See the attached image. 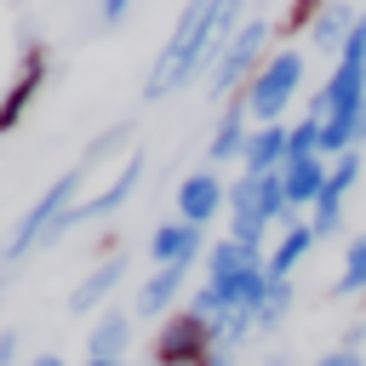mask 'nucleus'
<instances>
[{"instance_id":"obj_12","label":"nucleus","mask_w":366,"mask_h":366,"mask_svg":"<svg viewBox=\"0 0 366 366\" xmlns=\"http://www.w3.org/2000/svg\"><path fill=\"white\" fill-rule=\"evenodd\" d=\"M326 160L320 154H309V160H286L280 166V189H286V206L297 212V206H315L320 200V189H326Z\"/></svg>"},{"instance_id":"obj_6","label":"nucleus","mask_w":366,"mask_h":366,"mask_svg":"<svg viewBox=\"0 0 366 366\" xmlns=\"http://www.w3.org/2000/svg\"><path fill=\"white\" fill-rule=\"evenodd\" d=\"M263 40H269V23H263V17H246V23L234 29V40L223 46V57L212 63V74H206V92H212V97H223V92L246 86V80L263 69V63H257V57H263Z\"/></svg>"},{"instance_id":"obj_17","label":"nucleus","mask_w":366,"mask_h":366,"mask_svg":"<svg viewBox=\"0 0 366 366\" xmlns=\"http://www.w3.org/2000/svg\"><path fill=\"white\" fill-rule=\"evenodd\" d=\"M355 6H320L315 11V23H309V46L315 51H343V40H349V29H355Z\"/></svg>"},{"instance_id":"obj_25","label":"nucleus","mask_w":366,"mask_h":366,"mask_svg":"<svg viewBox=\"0 0 366 366\" xmlns=\"http://www.w3.org/2000/svg\"><path fill=\"white\" fill-rule=\"evenodd\" d=\"M17 360V332H0V366Z\"/></svg>"},{"instance_id":"obj_27","label":"nucleus","mask_w":366,"mask_h":366,"mask_svg":"<svg viewBox=\"0 0 366 366\" xmlns=\"http://www.w3.org/2000/svg\"><path fill=\"white\" fill-rule=\"evenodd\" d=\"M200 366H229V355H223V349H212V355H206Z\"/></svg>"},{"instance_id":"obj_9","label":"nucleus","mask_w":366,"mask_h":366,"mask_svg":"<svg viewBox=\"0 0 366 366\" xmlns=\"http://www.w3.org/2000/svg\"><path fill=\"white\" fill-rule=\"evenodd\" d=\"M355 177H360V154L349 149V154L332 160L326 189H320V200H315V240H320V234H337V223H343V194L355 189Z\"/></svg>"},{"instance_id":"obj_18","label":"nucleus","mask_w":366,"mask_h":366,"mask_svg":"<svg viewBox=\"0 0 366 366\" xmlns=\"http://www.w3.org/2000/svg\"><path fill=\"white\" fill-rule=\"evenodd\" d=\"M126 343H132V320H126L120 309H103V315H97V326H92V337H86L92 360H120V355H126Z\"/></svg>"},{"instance_id":"obj_8","label":"nucleus","mask_w":366,"mask_h":366,"mask_svg":"<svg viewBox=\"0 0 366 366\" xmlns=\"http://www.w3.org/2000/svg\"><path fill=\"white\" fill-rule=\"evenodd\" d=\"M229 206V189H223V177L217 172H189L183 183H177V217L189 223V229H212V217Z\"/></svg>"},{"instance_id":"obj_13","label":"nucleus","mask_w":366,"mask_h":366,"mask_svg":"<svg viewBox=\"0 0 366 366\" xmlns=\"http://www.w3.org/2000/svg\"><path fill=\"white\" fill-rule=\"evenodd\" d=\"M120 274H126V252H114L109 263H97V269H92V274H86V280L69 292V315H86V309H97V303H103V297L120 286Z\"/></svg>"},{"instance_id":"obj_10","label":"nucleus","mask_w":366,"mask_h":366,"mask_svg":"<svg viewBox=\"0 0 366 366\" xmlns=\"http://www.w3.org/2000/svg\"><path fill=\"white\" fill-rule=\"evenodd\" d=\"M46 86V46H29V57H23V69L11 74V86L0 92V132H11L17 120H23V109L34 103V92Z\"/></svg>"},{"instance_id":"obj_7","label":"nucleus","mask_w":366,"mask_h":366,"mask_svg":"<svg viewBox=\"0 0 366 366\" xmlns=\"http://www.w3.org/2000/svg\"><path fill=\"white\" fill-rule=\"evenodd\" d=\"M212 320H200L194 309L183 315H166L160 332H154V366H200L212 355Z\"/></svg>"},{"instance_id":"obj_2","label":"nucleus","mask_w":366,"mask_h":366,"mask_svg":"<svg viewBox=\"0 0 366 366\" xmlns=\"http://www.w3.org/2000/svg\"><path fill=\"white\" fill-rule=\"evenodd\" d=\"M286 189H280V172H263V177H240L229 183V240L240 246H263L269 223L286 217Z\"/></svg>"},{"instance_id":"obj_29","label":"nucleus","mask_w":366,"mask_h":366,"mask_svg":"<svg viewBox=\"0 0 366 366\" xmlns=\"http://www.w3.org/2000/svg\"><path fill=\"white\" fill-rule=\"evenodd\" d=\"M360 137H366V109H360V120H355V143H360Z\"/></svg>"},{"instance_id":"obj_21","label":"nucleus","mask_w":366,"mask_h":366,"mask_svg":"<svg viewBox=\"0 0 366 366\" xmlns=\"http://www.w3.org/2000/svg\"><path fill=\"white\" fill-rule=\"evenodd\" d=\"M355 292H366V234L349 240L343 269H337V280H332V297H355Z\"/></svg>"},{"instance_id":"obj_14","label":"nucleus","mask_w":366,"mask_h":366,"mask_svg":"<svg viewBox=\"0 0 366 366\" xmlns=\"http://www.w3.org/2000/svg\"><path fill=\"white\" fill-rule=\"evenodd\" d=\"M246 120H252V114H246V97L229 103L223 120H217V132H212V143H206V160H240V154H246V137H252Z\"/></svg>"},{"instance_id":"obj_24","label":"nucleus","mask_w":366,"mask_h":366,"mask_svg":"<svg viewBox=\"0 0 366 366\" xmlns=\"http://www.w3.org/2000/svg\"><path fill=\"white\" fill-rule=\"evenodd\" d=\"M315 366H366V360H360V355H349V349H332V355H320Z\"/></svg>"},{"instance_id":"obj_16","label":"nucleus","mask_w":366,"mask_h":366,"mask_svg":"<svg viewBox=\"0 0 366 366\" xmlns=\"http://www.w3.org/2000/svg\"><path fill=\"white\" fill-rule=\"evenodd\" d=\"M257 263H269V257H263V246L217 240V246L206 252V280H234V274H246V269H257Z\"/></svg>"},{"instance_id":"obj_30","label":"nucleus","mask_w":366,"mask_h":366,"mask_svg":"<svg viewBox=\"0 0 366 366\" xmlns=\"http://www.w3.org/2000/svg\"><path fill=\"white\" fill-rule=\"evenodd\" d=\"M86 366H120V360H86Z\"/></svg>"},{"instance_id":"obj_5","label":"nucleus","mask_w":366,"mask_h":366,"mask_svg":"<svg viewBox=\"0 0 366 366\" xmlns=\"http://www.w3.org/2000/svg\"><path fill=\"white\" fill-rule=\"evenodd\" d=\"M137 183H143V154L132 149V154H126V166H120V172H114V177H109V183H103L97 194L74 200V206H69V212H63V217H57V223L46 229V240H40V246H57V240H63L69 229H80V223H92V217H109V212H120V206H126V200L137 194Z\"/></svg>"},{"instance_id":"obj_19","label":"nucleus","mask_w":366,"mask_h":366,"mask_svg":"<svg viewBox=\"0 0 366 366\" xmlns=\"http://www.w3.org/2000/svg\"><path fill=\"white\" fill-rule=\"evenodd\" d=\"M309 246H315V223H292L280 234V246L269 252V280H292V269L309 257Z\"/></svg>"},{"instance_id":"obj_1","label":"nucleus","mask_w":366,"mask_h":366,"mask_svg":"<svg viewBox=\"0 0 366 366\" xmlns=\"http://www.w3.org/2000/svg\"><path fill=\"white\" fill-rule=\"evenodd\" d=\"M246 17H240V6L234 0H189L183 6V17H177V29H172V40L160 46V57L149 63V74H143V97L149 103H160L166 92H177V86H189L206 63H217L223 57V46L234 40V29H240Z\"/></svg>"},{"instance_id":"obj_15","label":"nucleus","mask_w":366,"mask_h":366,"mask_svg":"<svg viewBox=\"0 0 366 366\" xmlns=\"http://www.w3.org/2000/svg\"><path fill=\"white\" fill-rule=\"evenodd\" d=\"M246 177H263V172H280L286 166V126H257L246 137Z\"/></svg>"},{"instance_id":"obj_22","label":"nucleus","mask_w":366,"mask_h":366,"mask_svg":"<svg viewBox=\"0 0 366 366\" xmlns=\"http://www.w3.org/2000/svg\"><path fill=\"white\" fill-rule=\"evenodd\" d=\"M292 309V280H269V292H263V309H257V326L269 332V326H280V315Z\"/></svg>"},{"instance_id":"obj_4","label":"nucleus","mask_w":366,"mask_h":366,"mask_svg":"<svg viewBox=\"0 0 366 366\" xmlns=\"http://www.w3.org/2000/svg\"><path fill=\"white\" fill-rule=\"evenodd\" d=\"M80 183H86V172H80V166H69V172H63V177H57L46 194H34V206L17 217V229H11V240H6V252H0V257H6V263H17L29 246H40V240H46V229H51V223H57V217L74 206Z\"/></svg>"},{"instance_id":"obj_28","label":"nucleus","mask_w":366,"mask_h":366,"mask_svg":"<svg viewBox=\"0 0 366 366\" xmlns=\"http://www.w3.org/2000/svg\"><path fill=\"white\" fill-rule=\"evenodd\" d=\"M29 366H63V360H57V355H34Z\"/></svg>"},{"instance_id":"obj_23","label":"nucleus","mask_w":366,"mask_h":366,"mask_svg":"<svg viewBox=\"0 0 366 366\" xmlns=\"http://www.w3.org/2000/svg\"><path fill=\"white\" fill-rule=\"evenodd\" d=\"M337 63H355V69H366V11L355 17V29H349V40H343Z\"/></svg>"},{"instance_id":"obj_20","label":"nucleus","mask_w":366,"mask_h":366,"mask_svg":"<svg viewBox=\"0 0 366 366\" xmlns=\"http://www.w3.org/2000/svg\"><path fill=\"white\" fill-rule=\"evenodd\" d=\"M183 274H189V269H154V274L143 280V292H137V315H143V320L166 315V309H172V297L183 292Z\"/></svg>"},{"instance_id":"obj_3","label":"nucleus","mask_w":366,"mask_h":366,"mask_svg":"<svg viewBox=\"0 0 366 366\" xmlns=\"http://www.w3.org/2000/svg\"><path fill=\"white\" fill-rule=\"evenodd\" d=\"M303 86V51H274V57H263V69L246 80V114L257 120V126H274V114L292 103V92Z\"/></svg>"},{"instance_id":"obj_26","label":"nucleus","mask_w":366,"mask_h":366,"mask_svg":"<svg viewBox=\"0 0 366 366\" xmlns=\"http://www.w3.org/2000/svg\"><path fill=\"white\" fill-rule=\"evenodd\" d=\"M126 11H132L126 0H109V6H103V23H126Z\"/></svg>"},{"instance_id":"obj_11","label":"nucleus","mask_w":366,"mask_h":366,"mask_svg":"<svg viewBox=\"0 0 366 366\" xmlns=\"http://www.w3.org/2000/svg\"><path fill=\"white\" fill-rule=\"evenodd\" d=\"M200 240H206V229H189V223L177 217V223H160V229L149 234V257H154L160 269H189L194 252H200Z\"/></svg>"}]
</instances>
